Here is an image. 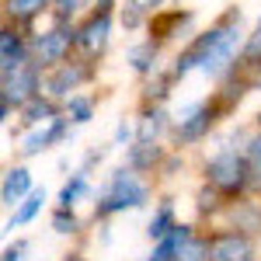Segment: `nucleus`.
<instances>
[{
    "label": "nucleus",
    "instance_id": "nucleus-1",
    "mask_svg": "<svg viewBox=\"0 0 261 261\" xmlns=\"http://www.w3.org/2000/svg\"><path fill=\"white\" fill-rule=\"evenodd\" d=\"M146 199H150V188L136 178V167H119L112 174V181H108L105 195L94 205V216H112V213H122V209H140Z\"/></svg>",
    "mask_w": 261,
    "mask_h": 261
},
{
    "label": "nucleus",
    "instance_id": "nucleus-2",
    "mask_svg": "<svg viewBox=\"0 0 261 261\" xmlns=\"http://www.w3.org/2000/svg\"><path fill=\"white\" fill-rule=\"evenodd\" d=\"M205 174H209V185L220 188L223 195H241L247 178H251V167H247V157H241L230 146H223L220 153L205 164Z\"/></svg>",
    "mask_w": 261,
    "mask_h": 261
},
{
    "label": "nucleus",
    "instance_id": "nucleus-3",
    "mask_svg": "<svg viewBox=\"0 0 261 261\" xmlns=\"http://www.w3.org/2000/svg\"><path fill=\"white\" fill-rule=\"evenodd\" d=\"M39 91H42L39 63H21L14 73L4 77V101H7V105H11V101H14V105H28Z\"/></svg>",
    "mask_w": 261,
    "mask_h": 261
},
{
    "label": "nucleus",
    "instance_id": "nucleus-4",
    "mask_svg": "<svg viewBox=\"0 0 261 261\" xmlns=\"http://www.w3.org/2000/svg\"><path fill=\"white\" fill-rule=\"evenodd\" d=\"M108 35H112V11H108V0H101V7L91 14V21L77 32V45L87 56H98L108 45Z\"/></svg>",
    "mask_w": 261,
    "mask_h": 261
},
{
    "label": "nucleus",
    "instance_id": "nucleus-5",
    "mask_svg": "<svg viewBox=\"0 0 261 261\" xmlns=\"http://www.w3.org/2000/svg\"><path fill=\"white\" fill-rule=\"evenodd\" d=\"M73 42H77V32H73V28L42 32L39 39H35V60H39V66H60Z\"/></svg>",
    "mask_w": 261,
    "mask_h": 261
},
{
    "label": "nucleus",
    "instance_id": "nucleus-6",
    "mask_svg": "<svg viewBox=\"0 0 261 261\" xmlns=\"http://www.w3.org/2000/svg\"><path fill=\"white\" fill-rule=\"evenodd\" d=\"M209 261H254V244L244 233H213L209 237Z\"/></svg>",
    "mask_w": 261,
    "mask_h": 261
},
{
    "label": "nucleus",
    "instance_id": "nucleus-7",
    "mask_svg": "<svg viewBox=\"0 0 261 261\" xmlns=\"http://www.w3.org/2000/svg\"><path fill=\"white\" fill-rule=\"evenodd\" d=\"M63 136H66V119L53 115V119L39 122V125L21 140V153H24V157H35V153H42V150H49L53 143H60Z\"/></svg>",
    "mask_w": 261,
    "mask_h": 261
},
{
    "label": "nucleus",
    "instance_id": "nucleus-8",
    "mask_svg": "<svg viewBox=\"0 0 261 261\" xmlns=\"http://www.w3.org/2000/svg\"><path fill=\"white\" fill-rule=\"evenodd\" d=\"M87 77H91V70L73 66V63H60L56 73L45 77V94H49V98H66V94H70L81 81H87Z\"/></svg>",
    "mask_w": 261,
    "mask_h": 261
},
{
    "label": "nucleus",
    "instance_id": "nucleus-9",
    "mask_svg": "<svg viewBox=\"0 0 261 261\" xmlns=\"http://www.w3.org/2000/svg\"><path fill=\"white\" fill-rule=\"evenodd\" d=\"M28 192H32V174L24 167H11L4 178V205H18Z\"/></svg>",
    "mask_w": 261,
    "mask_h": 261
},
{
    "label": "nucleus",
    "instance_id": "nucleus-10",
    "mask_svg": "<svg viewBox=\"0 0 261 261\" xmlns=\"http://www.w3.org/2000/svg\"><path fill=\"white\" fill-rule=\"evenodd\" d=\"M42 205H45V192H42V188H32V192L24 195V202H21L18 209H14V216H11V223H7V230L32 223V220H35V213H39Z\"/></svg>",
    "mask_w": 261,
    "mask_h": 261
},
{
    "label": "nucleus",
    "instance_id": "nucleus-11",
    "mask_svg": "<svg viewBox=\"0 0 261 261\" xmlns=\"http://www.w3.org/2000/svg\"><path fill=\"white\" fill-rule=\"evenodd\" d=\"M0 49H4V66H0V70H4V77H7V73H14L21 63H24V56H28V53H24L21 39L14 35V32H11V28L4 32V39H0Z\"/></svg>",
    "mask_w": 261,
    "mask_h": 261
},
{
    "label": "nucleus",
    "instance_id": "nucleus-12",
    "mask_svg": "<svg viewBox=\"0 0 261 261\" xmlns=\"http://www.w3.org/2000/svg\"><path fill=\"white\" fill-rule=\"evenodd\" d=\"M157 161H161L157 140H136V146L129 150V167H136V171H153Z\"/></svg>",
    "mask_w": 261,
    "mask_h": 261
},
{
    "label": "nucleus",
    "instance_id": "nucleus-13",
    "mask_svg": "<svg viewBox=\"0 0 261 261\" xmlns=\"http://www.w3.org/2000/svg\"><path fill=\"white\" fill-rule=\"evenodd\" d=\"M53 115H56L53 101L42 98V94H35V98L28 101V105H21V122H24V125H39V122L53 119Z\"/></svg>",
    "mask_w": 261,
    "mask_h": 261
},
{
    "label": "nucleus",
    "instance_id": "nucleus-14",
    "mask_svg": "<svg viewBox=\"0 0 261 261\" xmlns=\"http://www.w3.org/2000/svg\"><path fill=\"white\" fill-rule=\"evenodd\" d=\"M174 226H178V223H174V205L164 202L161 209H157V216L150 220V230H146V233H150V241H164Z\"/></svg>",
    "mask_w": 261,
    "mask_h": 261
},
{
    "label": "nucleus",
    "instance_id": "nucleus-15",
    "mask_svg": "<svg viewBox=\"0 0 261 261\" xmlns=\"http://www.w3.org/2000/svg\"><path fill=\"white\" fill-rule=\"evenodd\" d=\"M164 125H167V115H164L161 108H153V112H143L140 125H136V140H157L164 133Z\"/></svg>",
    "mask_w": 261,
    "mask_h": 261
},
{
    "label": "nucleus",
    "instance_id": "nucleus-16",
    "mask_svg": "<svg viewBox=\"0 0 261 261\" xmlns=\"http://www.w3.org/2000/svg\"><path fill=\"white\" fill-rule=\"evenodd\" d=\"M125 60H129V66H133V70H140V73H146V70L153 66V60H157V45H153V42H143V45H133V49L125 53Z\"/></svg>",
    "mask_w": 261,
    "mask_h": 261
},
{
    "label": "nucleus",
    "instance_id": "nucleus-17",
    "mask_svg": "<svg viewBox=\"0 0 261 261\" xmlns=\"http://www.w3.org/2000/svg\"><path fill=\"white\" fill-rule=\"evenodd\" d=\"M45 4H49V0H7V18L32 21L35 14H42V11H45Z\"/></svg>",
    "mask_w": 261,
    "mask_h": 261
},
{
    "label": "nucleus",
    "instance_id": "nucleus-18",
    "mask_svg": "<svg viewBox=\"0 0 261 261\" xmlns=\"http://www.w3.org/2000/svg\"><path fill=\"white\" fill-rule=\"evenodd\" d=\"M84 192H87V171H77V174H73V178L66 181V185H63L60 188V205H66V209H73V202L81 199Z\"/></svg>",
    "mask_w": 261,
    "mask_h": 261
},
{
    "label": "nucleus",
    "instance_id": "nucleus-19",
    "mask_svg": "<svg viewBox=\"0 0 261 261\" xmlns=\"http://www.w3.org/2000/svg\"><path fill=\"white\" fill-rule=\"evenodd\" d=\"M174 261H209V241H202V237H188V241L178 247Z\"/></svg>",
    "mask_w": 261,
    "mask_h": 261
},
{
    "label": "nucleus",
    "instance_id": "nucleus-20",
    "mask_svg": "<svg viewBox=\"0 0 261 261\" xmlns=\"http://www.w3.org/2000/svg\"><path fill=\"white\" fill-rule=\"evenodd\" d=\"M66 115H70V122H77V125L91 122V115H94V101L91 98H70L66 101Z\"/></svg>",
    "mask_w": 261,
    "mask_h": 261
},
{
    "label": "nucleus",
    "instance_id": "nucleus-21",
    "mask_svg": "<svg viewBox=\"0 0 261 261\" xmlns=\"http://www.w3.org/2000/svg\"><path fill=\"white\" fill-rule=\"evenodd\" d=\"M53 230H56V233H77V230H81V220L73 216V209L60 205V209L53 213Z\"/></svg>",
    "mask_w": 261,
    "mask_h": 261
},
{
    "label": "nucleus",
    "instance_id": "nucleus-22",
    "mask_svg": "<svg viewBox=\"0 0 261 261\" xmlns=\"http://www.w3.org/2000/svg\"><path fill=\"white\" fill-rule=\"evenodd\" d=\"M247 167H251V178L261 181V136L247 140Z\"/></svg>",
    "mask_w": 261,
    "mask_h": 261
},
{
    "label": "nucleus",
    "instance_id": "nucleus-23",
    "mask_svg": "<svg viewBox=\"0 0 261 261\" xmlns=\"http://www.w3.org/2000/svg\"><path fill=\"white\" fill-rule=\"evenodd\" d=\"M244 60H261V18H258V28L251 32V39H247V45H244Z\"/></svg>",
    "mask_w": 261,
    "mask_h": 261
},
{
    "label": "nucleus",
    "instance_id": "nucleus-24",
    "mask_svg": "<svg viewBox=\"0 0 261 261\" xmlns=\"http://www.w3.org/2000/svg\"><path fill=\"white\" fill-rule=\"evenodd\" d=\"M53 4H56L60 18H70L73 11H81V7H84V0H53Z\"/></svg>",
    "mask_w": 261,
    "mask_h": 261
},
{
    "label": "nucleus",
    "instance_id": "nucleus-25",
    "mask_svg": "<svg viewBox=\"0 0 261 261\" xmlns=\"http://www.w3.org/2000/svg\"><path fill=\"white\" fill-rule=\"evenodd\" d=\"M164 0H129V7H136L140 14H150V11H157Z\"/></svg>",
    "mask_w": 261,
    "mask_h": 261
},
{
    "label": "nucleus",
    "instance_id": "nucleus-26",
    "mask_svg": "<svg viewBox=\"0 0 261 261\" xmlns=\"http://www.w3.org/2000/svg\"><path fill=\"white\" fill-rule=\"evenodd\" d=\"M146 98H167V81H157V84H150V87H146Z\"/></svg>",
    "mask_w": 261,
    "mask_h": 261
},
{
    "label": "nucleus",
    "instance_id": "nucleus-27",
    "mask_svg": "<svg viewBox=\"0 0 261 261\" xmlns=\"http://www.w3.org/2000/svg\"><path fill=\"white\" fill-rule=\"evenodd\" d=\"M129 136H133V129H129L125 122H119V125H115V146H122V143L129 140Z\"/></svg>",
    "mask_w": 261,
    "mask_h": 261
},
{
    "label": "nucleus",
    "instance_id": "nucleus-28",
    "mask_svg": "<svg viewBox=\"0 0 261 261\" xmlns=\"http://www.w3.org/2000/svg\"><path fill=\"white\" fill-rule=\"evenodd\" d=\"M24 247H28V244H14V247H7V254H4V261H21V254H24Z\"/></svg>",
    "mask_w": 261,
    "mask_h": 261
},
{
    "label": "nucleus",
    "instance_id": "nucleus-29",
    "mask_svg": "<svg viewBox=\"0 0 261 261\" xmlns=\"http://www.w3.org/2000/svg\"><path fill=\"white\" fill-rule=\"evenodd\" d=\"M66 261H84V258H81V254H70V258H66Z\"/></svg>",
    "mask_w": 261,
    "mask_h": 261
}]
</instances>
